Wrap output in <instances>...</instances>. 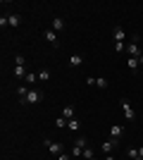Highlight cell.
<instances>
[{"label":"cell","mask_w":143,"mask_h":160,"mask_svg":"<svg viewBox=\"0 0 143 160\" xmlns=\"http://www.w3.org/2000/svg\"><path fill=\"white\" fill-rule=\"evenodd\" d=\"M43 100V91H38V88H29L26 96L21 98V103L24 105H36V103H41Z\"/></svg>","instance_id":"obj_1"},{"label":"cell","mask_w":143,"mask_h":160,"mask_svg":"<svg viewBox=\"0 0 143 160\" xmlns=\"http://www.w3.org/2000/svg\"><path fill=\"white\" fill-rule=\"evenodd\" d=\"M117 148V143L112 139H107V141H102L100 143V153H105V155H112V151Z\"/></svg>","instance_id":"obj_7"},{"label":"cell","mask_w":143,"mask_h":160,"mask_svg":"<svg viewBox=\"0 0 143 160\" xmlns=\"http://www.w3.org/2000/svg\"><path fill=\"white\" fill-rule=\"evenodd\" d=\"M67 129H69V132H79V129H81V122L76 120V117H74V120H67Z\"/></svg>","instance_id":"obj_13"},{"label":"cell","mask_w":143,"mask_h":160,"mask_svg":"<svg viewBox=\"0 0 143 160\" xmlns=\"http://www.w3.org/2000/svg\"><path fill=\"white\" fill-rule=\"evenodd\" d=\"M86 86H95V77H86Z\"/></svg>","instance_id":"obj_28"},{"label":"cell","mask_w":143,"mask_h":160,"mask_svg":"<svg viewBox=\"0 0 143 160\" xmlns=\"http://www.w3.org/2000/svg\"><path fill=\"white\" fill-rule=\"evenodd\" d=\"M138 158L143 160V146H138Z\"/></svg>","instance_id":"obj_30"},{"label":"cell","mask_w":143,"mask_h":160,"mask_svg":"<svg viewBox=\"0 0 143 160\" xmlns=\"http://www.w3.org/2000/svg\"><path fill=\"white\" fill-rule=\"evenodd\" d=\"M81 62H83V55H79V53H74L69 58V67H79Z\"/></svg>","instance_id":"obj_12"},{"label":"cell","mask_w":143,"mask_h":160,"mask_svg":"<svg viewBox=\"0 0 143 160\" xmlns=\"http://www.w3.org/2000/svg\"><path fill=\"white\" fill-rule=\"evenodd\" d=\"M112 38H115V43H126V31L122 27H115L112 29Z\"/></svg>","instance_id":"obj_6"},{"label":"cell","mask_w":143,"mask_h":160,"mask_svg":"<svg viewBox=\"0 0 143 160\" xmlns=\"http://www.w3.org/2000/svg\"><path fill=\"white\" fill-rule=\"evenodd\" d=\"M14 65H24V58H21V55H19V53L14 55Z\"/></svg>","instance_id":"obj_27"},{"label":"cell","mask_w":143,"mask_h":160,"mask_svg":"<svg viewBox=\"0 0 143 160\" xmlns=\"http://www.w3.org/2000/svg\"><path fill=\"white\" fill-rule=\"evenodd\" d=\"M81 158H83V160H93V158H95V151H93V148H91V146H88V148H83Z\"/></svg>","instance_id":"obj_18"},{"label":"cell","mask_w":143,"mask_h":160,"mask_svg":"<svg viewBox=\"0 0 143 160\" xmlns=\"http://www.w3.org/2000/svg\"><path fill=\"white\" fill-rule=\"evenodd\" d=\"M81 153H83L81 148H76V146H74V148H72V153H69V155H72V158L76 160V158H81Z\"/></svg>","instance_id":"obj_24"},{"label":"cell","mask_w":143,"mask_h":160,"mask_svg":"<svg viewBox=\"0 0 143 160\" xmlns=\"http://www.w3.org/2000/svg\"><path fill=\"white\" fill-rule=\"evenodd\" d=\"M50 29H53L55 33H62L64 31V19H62V17H55L53 24H50Z\"/></svg>","instance_id":"obj_8"},{"label":"cell","mask_w":143,"mask_h":160,"mask_svg":"<svg viewBox=\"0 0 143 160\" xmlns=\"http://www.w3.org/2000/svg\"><path fill=\"white\" fill-rule=\"evenodd\" d=\"M50 79V69H41L38 72V81H48Z\"/></svg>","instance_id":"obj_20"},{"label":"cell","mask_w":143,"mask_h":160,"mask_svg":"<svg viewBox=\"0 0 143 160\" xmlns=\"http://www.w3.org/2000/svg\"><path fill=\"white\" fill-rule=\"evenodd\" d=\"M26 65H14V77L17 79H26Z\"/></svg>","instance_id":"obj_10"},{"label":"cell","mask_w":143,"mask_h":160,"mask_svg":"<svg viewBox=\"0 0 143 160\" xmlns=\"http://www.w3.org/2000/svg\"><path fill=\"white\" fill-rule=\"evenodd\" d=\"M55 127L57 129H67V120H64V117H57V120H55Z\"/></svg>","instance_id":"obj_21"},{"label":"cell","mask_w":143,"mask_h":160,"mask_svg":"<svg viewBox=\"0 0 143 160\" xmlns=\"http://www.w3.org/2000/svg\"><path fill=\"white\" fill-rule=\"evenodd\" d=\"M93 160H95V158H93Z\"/></svg>","instance_id":"obj_33"},{"label":"cell","mask_w":143,"mask_h":160,"mask_svg":"<svg viewBox=\"0 0 143 160\" xmlns=\"http://www.w3.org/2000/svg\"><path fill=\"white\" fill-rule=\"evenodd\" d=\"M60 117H64V120H74V105H64Z\"/></svg>","instance_id":"obj_11"},{"label":"cell","mask_w":143,"mask_h":160,"mask_svg":"<svg viewBox=\"0 0 143 160\" xmlns=\"http://www.w3.org/2000/svg\"><path fill=\"white\" fill-rule=\"evenodd\" d=\"M115 53H126V43H115Z\"/></svg>","instance_id":"obj_23"},{"label":"cell","mask_w":143,"mask_h":160,"mask_svg":"<svg viewBox=\"0 0 143 160\" xmlns=\"http://www.w3.org/2000/svg\"><path fill=\"white\" fill-rule=\"evenodd\" d=\"M95 86L100 88V91H105V88H107V86H110V81H107V79H105V77H95Z\"/></svg>","instance_id":"obj_14"},{"label":"cell","mask_w":143,"mask_h":160,"mask_svg":"<svg viewBox=\"0 0 143 160\" xmlns=\"http://www.w3.org/2000/svg\"><path fill=\"white\" fill-rule=\"evenodd\" d=\"M138 65H143V53H141V58H138Z\"/></svg>","instance_id":"obj_31"},{"label":"cell","mask_w":143,"mask_h":160,"mask_svg":"<svg viewBox=\"0 0 143 160\" xmlns=\"http://www.w3.org/2000/svg\"><path fill=\"white\" fill-rule=\"evenodd\" d=\"M126 67H129L131 72H138V67H141L138 65V58H129V60H126Z\"/></svg>","instance_id":"obj_16"},{"label":"cell","mask_w":143,"mask_h":160,"mask_svg":"<svg viewBox=\"0 0 143 160\" xmlns=\"http://www.w3.org/2000/svg\"><path fill=\"white\" fill-rule=\"evenodd\" d=\"M119 108H122V112H124L126 120H136V110H134V105H131L129 98H122V100H119Z\"/></svg>","instance_id":"obj_2"},{"label":"cell","mask_w":143,"mask_h":160,"mask_svg":"<svg viewBox=\"0 0 143 160\" xmlns=\"http://www.w3.org/2000/svg\"><path fill=\"white\" fill-rule=\"evenodd\" d=\"M126 155H129L131 160H141L138 158V148H126Z\"/></svg>","instance_id":"obj_19"},{"label":"cell","mask_w":143,"mask_h":160,"mask_svg":"<svg viewBox=\"0 0 143 160\" xmlns=\"http://www.w3.org/2000/svg\"><path fill=\"white\" fill-rule=\"evenodd\" d=\"M26 91H29V86H19V88H17V93H19V98H24V96H26Z\"/></svg>","instance_id":"obj_25"},{"label":"cell","mask_w":143,"mask_h":160,"mask_svg":"<svg viewBox=\"0 0 143 160\" xmlns=\"http://www.w3.org/2000/svg\"><path fill=\"white\" fill-rule=\"evenodd\" d=\"M24 81H26V84H36V81H38V74L29 72V74H26V79H24Z\"/></svg>","instance_id":"obj_22"},{"label":"cell","mask_w":143,"mask_h":160,"mask_svg":"<svg viewBox=\"0 0 143 160\" xmlns=\"http://www.w3.org/2000/svg\"><path fill=\"white\" fill-rule=\"evenodd\" d=\"M126 55H129V58H141V46H138V41L126 43Z\"/></svg>","instance_id":"obj_3"},{"label":"cell","mask_w":143,"mask_h":160,"mask_svg":"<svg viewBox=\"0 0 143 160\" xmlns=\"http://www.w3.org/2000/svg\"><path fill=\"white\" fill-rule=\"evenodd\" d=\"M57 160H74V158H72V155H67V153H60V155H57Z\"/></svg>","instance_id":"obj_29"},{"label":"cell","mask_w":143,"mask_h":160,"mask_svg":"<svg viewBox=\"0 0 143 160\" xmlns=\"http://www.w3.org/2000/svg\"><path fill=\"white\" fill-rule=\"evenodd\" d=\"M0 27H2V29H5V27H10V22H7V17H5V14L0 17Z\"/></svg>","instance_id":"obj_26"},{"label":"cell","mask_w":143,"mask_h":160,"mask_svg":"<svg viewBox=\"0 0 143 160\" xmlns=\"http://www.w3.org/2000/svg\"><path fill=\"white\" fill-rule=\"evenodd\" d=\"M105 160H115V158H112V155H105Z\"/></svg>","instance_id":"obj_32"},{"label":"cell","mask_w":143,"mask_h":160,"mask_svg":"<svg viewBox=\"0 0 143 160\" xmlns=\"http://www.w3.org/2000/svg\"><path fill=\"white\" fill-rule=\"evenodd\" d=\"M74 146L83 151V148H88V139H86V136H79V139H74Z\"/></svg>","instance_id":"obj_15"},{"label":"cell","mask_w":143,"mask_h":160,"mask_svg":"<svg viewBox=\"0 0 143 160\" xmlns=\"http://www.w3.org/2000/svg\"><path fill=\"white\" fill-rule=\"evenodd\" d=\"M45 146H48V151H50L53 155H60V153H64V151H62V143H60V141L45 139Z\"/></svg>","instance_id":"obj_4"},{"label":"cell","mask_w":143,"mask_h":160,"mask_svg":"<svg viewBox=\"0 0 143 160\" xmlns=\"http://www.w3.org/2000/svg\"><path fill=\"white\" fill-rule=\"evenodd\" d=\"M43 38H45L50 46H57V33H55L53 29H45V31H43Z\"/></svg>","instance_id":"obj_9"},{"label":"cell","mask_w":143,"mask_h":160,"mask_svg":"<svg viewBox=\"0 0 143 160\" xmlns=\"http://www.w3.org/2000/svg\"><path fill=\"white\" fill-rule=\"evenodd\" d=\"M122 136H124V127H122V124H115V127L110 129V139L115 141L117 146H119V139H122Z\"/></svg>","instance_id":"obj_5"},{"label":"cell","mask_w":143,"mask_h":160,"mask_svg":"<svg viewBox=\"0 0 143 160\" xmlns=\"http://www.w3.org/2000/svg\"><path fill=\"white\" fill-rule=\"evenodd\" d=\"M7 22H10V27H19L21 17H19V14H7Z\"/></svg>","instance_id":"obj_17"}]
</instances>
